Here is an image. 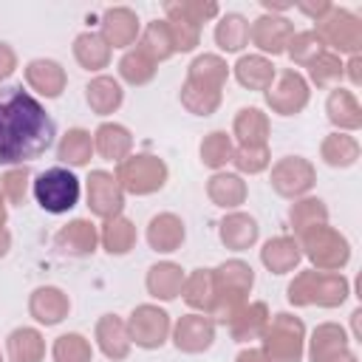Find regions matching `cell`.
I'll return each instance as SVG.
<instances>
[{
  "mask_svg": "<svg viewBox=\"0 0 362 362\" xmlns=\"http://www.w3.org/2000/svg\"><path fill=\"white\" fill-rule=\"evenodd\" d=\"M17 71V51L8 42H0V82Z\"/></svg>",
  "mask_w": 362,
  "mask_h": 362,
  "instance_id": "cell-53",
  "label": "cell"
},
{
  "mask_svg": "<svg viewBox=\"0 0 362 362\" xmlns=\"http://www.w3.org/2000/svg\"><path fill=\"white\" fill-rule=\"evenodd\" d=\"M127 325V337H130V345L136 348H144V351H156L161 348L167 339H170V331H173V320L164 308L153 305V303H141L130 311V317L124 320Z\"/></svg>",
  "mask_w": 362,
  "mask_h": 362,
  "instance_id": "cell-9",
  "label": "cell"
},
{
  "mask_svg": "<svg viewBox=\"0 0 362 362\" xmlns=\"http://www.w3.org/2000/svg\"><path fill=\"white\" fill-rule=\"evenodd\" d=\"M0 362H6V359H3V354H0Z\"/></svg>",
  "mask_w": 362,
  "mask_h": 362,
  "instance_id": "cell-61",
  "label": "cell"
},
{
  "mask_svg": "<svg viewBox=\"0 0 362 362\" xmlns=\"http://www.w3.org/2000/svg\"><path fill=\"white\" fill-rule=\"evenodd\" d=\"M322 51H325V45H322V40L314 34V28H308V31H294L291 40H288V45H286L288 59H291L294 65H300V68H308Z\"/></svg>",
  "mask_w": 362,
  "mask_h": 362,
  "instance_id": "cell-46",
  "label": "cell"
},
{
  "mask_svg": "<svg viewBox=\"0 0 362 362\" xmlns=\"http://www.w3.org/2000/svg\"><path fill=\"white\" fill-rule=\"evenodd\" d=\"M215 42L226 54H238L249 45V20L238 11H226L215 23Z\"/></svg>",
  "mask_w": 362,
  "mask_h": 362,
  "instance_id": "cell-39",
  "label": "cell"
},
{
  "mask_svg": "<svg viewBox=\"0 0 362 362\" xmlns=\"http://www.w3.org/2000/svg\"><path fill=\"white\" fill-rule=\"evenodd\" d=\"M359 317H362V308H354V314H351V322H354V337H356V339L362 337V331H359Z\"/></svg>",
  "mask_w": 362,
  "mask_h": 362,
  "instance_id": "cell-58",
  "label": "cell"
},
{
  "mask_svg": "<svg viewBox=\"0 0 362 362\" xmlns=\"http://www.w3.org/2000/svg\"><path fill=\"white\" fill-rule=\"evenodd\" d=\"M325 113H328V122L339 133H354L362 127V105L356 102L354 90L334 88L325 99Z\"/></svg>",
  "mask_w": 362,
  "mask_h": 362,
  "instance_id": "cell-25",
  "label": "cell"
},
{
  "mask_svg": "<svg viewBox=\"0 0 362 362\" xmlns=\"http://www.w3.org/2000/svg\"><path fill=\"white\" fill-rule=\"evenodd\" d=\"M23 76H25V85H28L31 90H37L40 96H45V99L62 96V90H65V85H68L65 68H62L57 59H45V57L31 59V62L23 68Z\"/></svg>",
  "mask_w": 362,
  "mask_h": 362,
  "instance_id": "cell-18",
  "label": "cell"
},
{
  "mask_svg": "<svg viewBox=\"0 0 362 362\" xmlns=\"http://www.w3.org/2000/svg\"><path fill=\"white\" fill-rule=\"evenodd\" d=\"M215 286H218V294H215V303L209 308V320L218 325H229V320L246 305V297L255 286V269L240 260V257H232V260H223L218 269H215Z\"/></svg>",
  "mask_w": 362,
  "mask_h": 362,
  "instance_id": "cell-3",
  "label": "cell"
},
{
  "mask_svg": "<svg viewBox=\"0 0 362 362\" xmlns=\"http://www.w3.org/2000/svg\"><path fill=\"white\" fill-rule=\"evenodd\" d=\"M235 362H266V356H263L260 348H243V351L235 356Z\"/></svg>",
  "mask_w": 362,
  "mask_h": 362,
  "instance_id": "cell-56",
  "label": "cell"
},
{
  "mask_svg": "<svg viewBox=\"0 0 362 362\" xmlns=\"http://www.w3.org/2000/svg\"><path fill=\"white\" fill-rule=\"evenodd\" d=\"M0 189H3L6 204H11V206H23L25 198H28V189H31V170H28L25 164H20V167H8V170L0 175Z\"/></svg>",
  "mask_w": 362,
  "mask_h": 362,
  "instance_id": "cell-48",
  "label": "cell"
},
{
  "mask_svg": "<svg viewBox=\"0 0 362 362\" xmlns=\"http://www.w3.org/2000/svg\"><path fill=\"white\" fill-rule=\"evenodd\" d=\"M6 198H3V189H0V229H6V218H8V209H6Z\"/></svg>",
  "mask_w": 362,
  "mask_h": 362,
  "instance_id": "cell-59",
  "label": "cell"
},
{
  "mask_svg": "<svg viewBox=\"0 0 362 362\" xmlns=\"http://www.w3.org/2000/svg\"><path fill=\"white\" fill-rule=\"evenodd\" d=\"M184 238H187V226L175 212H158L147 223V243L153 252H161V255L178 252Z\"/></svg>",
  "mask_w": 362,
  "mask_h": 362,
  "instance_id": "cell-21",
  "label": "cell"
},
{
  "mask_svg": "<svg viewBox=\"0 0 362 362\" xmlns=\"http://www.w3.org/2000/svg\"><path fill=\"white\" fill-rule=\"evenodd\" d=\"M93 339H96V345H99V351L107 356V359H113V362H122V359H127V354H130V337H127V325H124V320L119 317V314H105V317H99L96 320V328H93Z\"/></svg>",
  "mask_w": 362,
  "mask_h": 362,
  "instance_id": "cell-20",
  "label": "cell"
},
{
  "mask_svg": "<svg viewBox=\"0 0 362 362\" xmlns=\"http://www.w3.org/2000/svg\"><path fill=\"white\" fill-rule=\"evenodd\" d=\"M260 6L266 8V14H277L283 17V11H288L294 6V0H260Z\"/></svg>",
  "mask_w": 362,
  "mask_h": 362,
  "instance_id": "cell-55",
  "label": "cell"
},
{
  "mask_svg": "<svg viewBox=\"0 0 362 362\" xmlns=\"http://www.w3.org/2000/svg\"><path fill=\"white\" fill-rule=\"evenodd\" d=\"M85 195H88V209L102 221L116 218L124 209V189L119 187L116 175L107 170H90V175L85 178Z\"/></svg>",
  "mask_w": 362,
  "mask_h": 362,
  "instance_id": "cell-12",
  "label": "cell"
},
{
  "mask_svg": "<svg viewBox=\"0 0 362 362\" xmlns=\"http://www.w3.org/2000/svg\"><path fill=\"white\" fill-rule=\"evenodd\" d=\"M184 269L173 260H161V263H153L147 269V277H144V286L150 291V297L161 300V303H170L175 297H181V288H184Z\"/></svg>",
  "mask_w": 362,
  "mask_h": 362,
  "instance_id": "cell-26",
  "label": "cell"
},
{
  "mask_svg": "<svg viewBox=\"0 0 362 362\" xmlns=\"http://www.w3.org/2000/svg\"><path fill=\"white\" fill-rule=\"evenodd\" d=\"M170 337L181 354H204L215 342V322L206 314L192 311V314H184L175 320Z\"/></svg>",
  "mask_w": 362,
  "mask_h": 362,
  "instance_id": "cell-13",
  "label": "cell"
},
{
  "mask_svg": "<svg viewBox=\"0 0 362 362\" xmlns=\"http://www.w3.org/2000/svg\"><path fill=\"white\" fill-rule=\"evenodd\" d=\"M300 260H303V249H300V240L294 235L269 238L260 249V263L272 274H288L300 266Z\"/></svg>",
  "mask_w": 362,
  "mask_h": 362,
  "instance_id": "cell-22",
  "label": "cell"
},
{
  "mask_svg": "<svg viewBox=\"0 0 362 362\" xmlns=\"http://www.w3.org/2000/svg\"><path fill=\"white\" fill-rule=\"evenodd\" d=\"M260 351L266 362H303L305 356V322L288 311L269 317L260 337Z\"/></svg>",
  "mask_w": 362,
  "mask_h": 362,
  "instance_id": "cell-4",
  "label": "cell"
},
{
  "mask_svg": "<svg viewBox=\"0 0 362 362\" xmlns=\"http://www.w3.org/2000/svg\"><path fill=\"white\" fill-rule=\"evenodd\" d=\"M119 76H122V82H127V85H147L153 76H156V62L144 54V51H139V48H130V51H124V57L119 59Z\"/></svg>",
  "mask_w": 362,
  "mask_h": 362,
  "instance_id": "cell-45",
  "label": "cell"
},
{
  "mask_svg": "<svg viewBox=\"0 0 362 362\" xmlns=\"http://www.w3.org/2000/svg\"><path fill=\"white\" fill-rule=\"evenodd\" d=\"M11 249V232L8 229H0V257H6Z\"/></svg>",
  "mask_w": 362,
  "mask_h": 362,
  "instance_id": "cell-57",
  "label": "cell"
},
{
  "mask_svg": "<svg viewBox=\"0 0 362 362\" xmlns=\"http://www.w3.org/2000/svg\"><path fill=\"white\" fill-rule=\"evenodd\" d=\"M57 127L40 99L23 85L0 90V164L20 167L40 158L54 144Z\"/></svg>",
  "mask_w": 362,
  "mask_h": 362,
  "instance_id": "cell-1",
  "label": "cell"
},
{
  "mask_svg": "<svg viewBox=\"0 0 362 362\" xmlns=\"http://www.w3.org/2000/svg\"><path fill=\"white\" fill-rule=\"evenodd\" d=\"M308 79L317 88H334V85H339V79H342V59L337 54H331V51H322L308 65Z\"/></svg>",
  "mask_w": 362,
  "mask_h": 362,
  "instance_id": "cell-50",
  "label": "cell"
},
{
  "mask_svg": "<svg viewBox=\"0 0 362 362\" xmlns=\"http://www.w3.org/2000/svg\"><path fill=\"white\" fill-rule=\"evenodd\" d=\"M116 181L124 189V195H153L167 184V164L164 158L153 153H130L124 161L116 164Z\"/></svg>",
  "mask_w": 362,
  "mask_h": 362,
  "instance_id": "cell-7",
  "label": "cell"
},
{
  "mask_svg": "<svg viewBox=\"0 0 362 362\" xmlns=\"http://www.w3.org/2000/svg\"><path fill=\"white\" fill-rule=\"evenodd\" d=\"M359 153H362L359 141H356L351 133H339V130L328 133V136L322 139V144H320V158H322L328 167H334V170H348V167H354V164L359 161Z\"/></svg>",
  "mask_w": 362,
  "mask_h": 362,
  "instance_id": "cell-33",
  "label": "cell"
},
{
  "mask_svg": "<svg viewBox=\"0 0 362 362\" xmlns=\"http://www.w3.org/2000/svg\"><path fill=\"white\" fill-rule=\"evenodd\" d=\"M90 156H93V133L85 127H71L57 144V158L68 167H85L90 164Z\"/></svg>",
  "mask_w": 362,
  "mask_h": 362,
  "instance_id": "cell-38",
  "label": "cell"
},
{
  "mask_svg": "<svg viewBox=\"0 0 362 362\" xmlns=\"http://www.w3.org/2000/svg\"><path fill=\"white\" fill-rule=\"evenodd\" d=\"M68 311H71V300L59 286H37L28 294V314L45 328L59 325L68 317Z\"/></svg>",
  "mask_w": 362,
  "mask_h": 362,
  "instance_id": "cell-17",
  "label": "cell"
},
{
  "mask_svg": "<svg viewBox=\"0 0 362 362\" xmlns=\"http://www.w3.org/2000/svg\"><path fill=\"white\" fill-rule=\"evenodd\" d=\"M8 362H42L45 359V339L37 328L20 325L6 337Z\"/></svg>",
  "mask_w": 362,
  "mask_h": 362,
  "instance_id": "cell-34",
  "label": "cell"
},
{
  "mask_svg": "<svg viewBox=\"0 0 362 362\" xmlns=\"http://www.w3.org/2000/svg\"><path fill=\"white\" fill-rule=\"evenodd\" d=\"M218 286H215V269H195L184 277V288L181 297L189 308H195L198 314H209L212 303H215Z\"/></svg>",
  "mask_w": 362,
  "mask_h": 362,
  "instance_id": "cell-31",
  "label": "cell"
},
{
  "mask_svg": "<svg viewBox=\"0 0 362 362\" xmlns=\"http://www.w3.org/2000/svg\"><path fill=\"white\" fill-rule=\"evenodd\" d=\"M303 257L311 260L317 272H342L351 260V243L348 238L334 226H317L297 238Z\"/></svg>",
  "mask_w": 362,
  "mask_h": 362,
  "instance_id": "cell-6",
  "label": "cell"
},
{
  "mask_svg": "<svg viewBox=\"0 0 362 362\" xmlns=\"http://www.w3.org/2000/svg\"><path fill=\"white\" fill-rule=\"evenodd\" d=\"M342 76H348L354 88H359V85H362V59H359V54H356V57H351L348 62H342Z\"/></svg>",
  "mask_w": 362,
  "mask_h": 362,
  "instance_id": "cell-54",
  "label": "cell"
},
{
  "mask_svg": "<svg viewBox=\"0 0 362 362\" xmlns=\"http://www.w3.org/2000/svg\"><path fill=\"white\" fill-rule=\"evenodd\" d=\"M288 223L294 229V238L305 235L308 229H317V226H325L328 223V206L322 198H314V195H303L291 204L288 209Z\"/></svg>",
  "mask_w": 362,
  "mask_h": 362,
  "instance_id": "cell-37",
  "label": "cell"
},
{
  "mask_svg": "<svg viewBox=\"0 0 362 362\" xmlns=\"http://www.w3.org/2000/svg\"><path fill=\"white\" fill-rule=\"evenodd\" d=\"M263 96H266V105L272 107V113H277V116H297V113L305 110L311 88H308V79L300 71L286 68V71H280L274 76L272 88Z\"/></svg>",
  "mask_w": 362,
  "mask_h": 362,
  "instance_id": "cell-10",
  "label": "cell"
},
{
  "mask_svg": "<svg viewBox=\"0 0 362 362\" xmlns=\"http://www.w3.org/2000/svg\"><path fill=\"white\" fill-rule=\"evenodd\" d=\"M218 238H221V243H223L226 249L243 252V249H252V246L257 243L260 226H257V221H255L249 212L235 209V212H226V215L221 218V223H218Z\"/></svg>",
  "mask_w": 362,
  "mask_h": 362,
  "instance_id": "cell-19",
  "label": "cell"
},
{
  "mask_svg": "<svg viewBox=\"0 0 362 362\" xmlns=\"http://www.w3.org/2000/svg\"><path fill=\"white\" fill-rule=\"evenodd\" d=\"M54 246L68 257H88L99 246V229L88 218H74L54 235Z\"/></svg>",
  "mask_w": 362,
  "mask_h": 362,
  "instance_id": "cell-16",
  "label": "cell"
},
{
  "mask_svg": "<svg viewBox=\"0 0 362 362\" xmlns=\"http://www.w3.org/2000/svg\"><path fill=\"white\" fill-rule=\"evenodd\" d=\"M269 305L263 300H255V303H246L232 320H229V334L235 342H252V339H260L263 331H266V322H269Z\"/></svg>",
  "mask_w": 362,
  "mask_h": 362,
  "instance_id": "cell-30",
  "label": "cell"
},
{
  "mask_svg": "<svg viewBox=\"0 0 362 362\" xmlns=\"http://www.w3.org/2000/svg\"><path fill=\"white\" fill-rule=\"evenodd\" d=\"M164 14H167L164 20H167V28H170L175 54H178V51H181V54L192 51V48L201 42V25H195L192 20H187L184 14H178L175 8H170L167 3H164Z\"/></svg>",
  "mask_w": 362,
  "mask_h": 362,
  "instance_id": "cell-44",
  "label": "cell"
},
{
  "mask_svg": "<svg viewBox=\"0 0 362 362\" xmlns=\"http://www.w3.org/2000/svg\"><path fill=\"white\" fill-rule=\"evenodd\" d=\"M85 102L88 107L96 113V116H107V113H116L124 102V90H122V82L107 76V74H99L93 76L88 85H85Z\"/></svg>",
  "mask_w": 362,
  "mask_h": 362,
  "instance_id": "cell-28",
  "label": "cell"
},
{
  "mask_svg": "<svg viewBox=\"0 0 362 362\" xmlns=\"http://www.w3.org/2000/svg\"><path fill=\"white\" fill-rule=\"evenodd\" d=\"M31 192H34V201L40 204V209H45L51 215H62L79 204L82 184L68 167H48L31 181Z\"/></svg>",
  "mask_w": 362,
  "mask_h": 362,
  "instance_id": "cell-5",
  "label": "cell"
},
{
  "mask_svg": "<svg viewBox=\"0 0 362 362\" xmlns=\"http://www.w3.org/2000/svg\"><path fill=\"white\" fill-rule=\"evenodd\" d=\"M139 240V232H136V223L124 215H116V218H107L99 229V243L105 246L107 255H127Z\"/></svg>",
  "mask_w": 362,
  "mask_h": 362,
  "instance_id": "cell-36",
  "label": "cell"
},
{
  "mask_svg": "<svg viewBox=\"0 0 362 362\" xmlns=\"http://www.w3.org/2000/svg\"><path fill=\"white\" fill-rule=\"evenodd\" d=\"M136 48L144 51L156 65L164 62V59H170V57L175 54V48H173V37H170L167 20H153V23H147V25L141 28V34H139Z\"/></svg>",
  "mask_w": 362,
  "mask_h": 362,
  "instance_id": "cell-41",
  "label": "cell"
},
{
  "mask_svg": "<svg viewBox=\"0 0 362 362\" xmlns=\"http://www.w3.org/2000/svg\"><path fill=\"white\" fill-rule=\"evenodd\" d=\"M93 153L105 161H124L133 153V133L119 122H102L93 130Z\"/></svg>",
  "mask_w": 362,
  "mask_h": 362,
  "instance_id": "cell-24",
  "label": "cell"
},
{
  "mask_svg": "<svg viewBox=\"0 0 362 362\" xmlns=\"http://www.w3.org/2000/svg\"><path fill=\"white\" fill-rule=\"evenodd\" d=\"M51 356H54V362H90L93 348L82 334L71 331V334H62V337L54 339Z\"/></svg>",
  "mask_w": 362,
  "mask_h": 362,
  "instance_id": "cell-47",
  "label": "cell"
},
{
  "mask_svg": "<svg viewBox=\"0 0 362 362\" xmlns=\"http://www.w3.org/2000/svg\"><path fill=\"white\" fill-rule=\"evenodd\" d=\"M170 8H175L178 14H184L187 20H192L195 25L209 23L221 14V6L215 0H167Z\"/></svg>",
  "mask_w": 362,
  "mask_h": 362,
  "instance_id": "cell-51",
  "label": "cell"
},
{
  "mask_svg": "<svg viewBox=\"0 0 362 362\" xmlns=\"http://www.w3.org/2000/svg\"><path fill=\"white\" fill-rule=\"evenodd\" d=\"M229 164H235L238 175H257V173L269 170V164H272L269 144H263V147H243V144H238L232 150V161Z\"/></svg>",
  "mask_w": 362,
  "mask_h": 362,
  "instance_id": "cell-49",
  "label": "cell"
},
{
  "mask_svg": "<svg viewBox=\"0 0 362 362\" xmlns=\"http://www.w3.org/2000/svg\"><path fill=\"white\" fill-rule=\"evenodd\" d=\"M294 34V25L286 20V17H277V14H260L252 25H249V40L257 51L263 54H286V45Z\"/></svg>",
  "mask_w": 362,
  "mask_h": 362,
  "instance_id": "cell-15",
  "label": "cell"
},
{
  "mask_svg": "<svg viewBox=\"0 0 362 362\" xmlns=\"http://www.w3.org/2000/svg\"><path fill=\"white\" fill-rule=\"evenodd\" d=\"M348 294H351V283L342 272H317V269L297 272L286 288V300L294 308H305V305L337 308L348 300Z\"/></svg>",
  "mask_w": 362,
  "mask_h": 362,
  "instance_id": "cell-2",
  "label": "cell"
},
{
  "mask_svg": "<svg viewBox=\"0 0 362 362\" xmlns=\"http://www.w3.org/2000/svg\"><path fill=\"white\" fill-rule=\"evenodd\" d=\"M187 79L198 82V85H206V88H215V90H223V85L229 79V65L218 54H201L189 62Z\"/></svg>",
  "mask_w": 362,
  "mask_h": 362,
  "instance_id": "cell-40",
  "label": "cell"
},
{
  "mask_svg": "<svg viewBox=\"0 0 362 362\" xmlns=\"http://www.w3.org/2000/svg\"><path fill=\"white\" fill-rule=\"evenodd\" d=\"M221 99H223V90H215V88H206L189 79H184L181 85V105L192 116H212L221 107Z\"/></svg>",
  "mask_w": 362,
  "mask_h": 362,
  "instance_id": "cell-42",
  "label": "cell"
},
{
  "mask_svg": "<svg viewBox=\"0 0 362 362\" xmlns=\"http://www.w3.org/2000/svg\"><path fill=\"white\" fill-rule=\"evenodd\" d=\"M331 6H334V3H328V0H297V3H294V8H297V11H303L305 17H311L314 23H317V20H322V17L328 14V8H331Z\"/></svg>",
  "mask_w": 362,
  "mask_h": 362,
  "instance_id": "cell-52",
  "label": "cell"
},
{
  "mask_svg": "<svg viewBox=\"0 0 362 362\" xmlns=\"http://www.w3.org/2000/svg\"><path fill=\"white\" fill-rule=\"evenodd\" d=\"M328 362H359V359H356V354L345 351V354H339V356H334V359H328Z\"/></svg>",
  "mask_w": 362,
  "mask_h": 362,
  "instance_id": "cell-60",
  "label": "cell"
},
{
  "mask_svg": "<svg viewBox=\"0 0 362 362\" xmlns=\"http://www.w3.org/2000/svg\"><path fill=\"white\" fill-rule=\"evenodd\" d=\"M269 133H272V124H269V116L260 107H240L235 113L232 136L238 139V144L263 147V144H269Z\"/></svg>",
  "mask_w": 362,
  "mask_h": 362,
  "instance_id": "cell-29",
  "label": "cell"
},
{
  "mask_svg": "<svg viewBox=\"0 0 362 362\" xmlns=\"http://www.w3.org/2000/svg\"><path fill=\"white\" fill-rule=\"evenodd\" d=\"M102 37L110 48H130L139 34H141V23H139V14L127 6H110L102 11Z\"/></svg>",
  "mask_w": 362,
  "mask_h": 362,
  "instance_id": "cell-14",
  "label": "cell"
},
{
  "mask_svg": "<svg viewBox=\"0 0 362 362\" xmlns=\"http://www.w3.org/2000/svg\"><path fill=\"white\" fill-rule=\"evenodd\" d=\"M246 195H249V187H246L243 175H238V173L218 170L206 181V198L221 209H238L246 201Z\"/></svg>",
  "mask_w": 362,
  "mask_h": 362,
  "instance_id": "cell-27",
  "label": "cell"
},
{
  "mask_svg": "<svg viewBox=\"0 0 362 362\" xmlns=\"http://www.w3.org/2000/svg\"><path fill=\"white\" fill-rule=\"evenodd\" d=\"M305 342H308L305 354H308L311 362H328V359L351 351L348 348V342H351L348 339V331L342 325H337V322H320Z\"/></svg>",
  "mask_w": 362,
  "mask_h": 362,
  "instance_id": "cell-23",
  "label": "cell"
},
{
  "mask_svg": "<svg viewBox=\"0 0 362 362\" xmlns=\"http://www.w3.org/2000/svg\"><path fill=\"white\" fill-rule=\"evenodd\" d=\"M274 76H277V68L263 54H246L235 62V79L249 90H263L266 93L272 88Z\"/></svg>",
  "mask_w": 362,
  "mask_h": 362,
  "instance_id": "cell-32",
  "label": "cell"
},
{
  "mask_svg": "<svg viewBox=\"0 0 362 362\" xmlns=\"http://www.w3.org/2000/svg\"><path fill=\"white\" fill-rule=\"evenodd\" d=\"M314 34L322 40L325 51L331 48V54H351L356 57L359 48H362V20L348 11V8H339V6H331L328 14L322 20H317V28Z\"/></svg>",
  "mask_w": 362,
  "mask_h": 362,
  "instance_id": "cell-8",
  "label": "cell"
},
{
  "mask_svg": "<svg viewBox=\"0 0 362 362\" xmlns=\"http://www.w3.org/2000/svg\"><path fill=\"white\" fill-rule=\"evenodd\" d=\"M110 54L113 48L105 42V37L99 31H82L74 40V59L85 68V71H102L110 65Z\"/></svg>",
  "mask_w": 362,
  "mask_h": 362,
  "instance_id": "cell-35",
  "label": "cell"
},
{
  "mask_svg": "<svg viewBox=\"0 0 362 362\" xmlns=\"http://www.w3.org/2000/svg\"><path fill=\"white\" fill-rule=\"evenodd\" d=\"M232 150H235V144H232V136L226 133V130H212V133H206L204 139H201V147H198V156H201V161L209 167V170H223L229 161H232Z\"/></svg>",
  "mask_w": 362,
  "mask_h": 362,
  "instance_id": "cell-43",
  "label": "cell"
},
{
  "mask_svg": "<svg viewBox=\"0 0 362 362\" xmlns=\"http://www.w3.org/2000/svg\"><path fill=\"white\" fill-rule=\"evenodd\" d=\"M272 189L280 195V198H303L311 192V187L317 184V170L308 158L303 156H286L280 161H274L272 167Z\"/></svg>",
  "mask_w": 362,
  "mask_h": 362,
  "instance_id": "cell-11",
  "label": "cell"
}]
</instances>
